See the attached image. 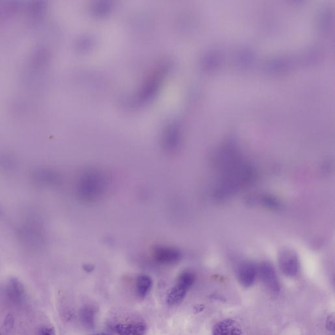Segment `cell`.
<instances>
[{"mask_svg": "<svg viewBox=\"0 0 335 335\" xmlns=\"http://www.w3.org/2000/svg\"><path fill=\"white\" fill-rule=\"evenodd\" d=\"M108 187L106 175L98 169H88L81 175L77 185L79 197L84 201H97L104 195Z\"/></svg>", "mask_w": 335, "mask_h": 335, "instance_id": "cell-1", "label": "cell"}, {"mask_svg": "<svg viewBox=\"0 0 335 335\" xmlns=\"http://www.w3.org/2000/svg\"><path fill=\"white\" fill-rule=\"evenodd\" d=\"M153 259L161 265H171L178 262L181 253L177 249L167 246H157L153 249Z\"/></svg>", "mask_w": 335, "mask_h": 335, "instance_id": "cell-2", "label": "cell"}, {"mask_svg": "<svg viewBox=\"0 0 335 335\" xmlns=\"http://www.w3.org/2000/svg\"><path fill=\"white\" fill-rule=\"evenodd\" d=\"M281 272L288 277H295L299 271L300 264L297 254L291 250H283L279 255Z\"/></svg>", "mask_w": 335, "mask_h": 335, "instance_id": "cell-3", "label": "cell"}, {"mask_svg": "<svg viewBox=\"0 0 335 335\" xmlns=\"http://www.w3.org/2000/svg\"><path fill=\"white\" fill-rule=\"evenodd\" d=\"M259 275L263 284L274 294L279 293L280 290L277 272L271 263L263 262L259 267Z\"/></svg>", "mask_w": 335, "mask_h": 335, "instance_id": "cell-4", "label": "cell"}, {"mask_svg": "<svg viewBox=\"0 0 335 335\" xmlns=\"http://www.w3.org/2000/svg\"><path fill=\"white\" fill-rule=\"evenodd\" d=\"M257 275L256 267L250 261L241 263L237 271L238 281L244 287H250L254 283Z\"/></svg>", "mask_w": 335, "mask_h": 335, "instance_id": "cell-5", "label": "cell"}, {"mask_svg": "<svg viewBox=\"0 0 335 335\" xmlns=\"http://www.w3.org/2000/svg\"><path fill=\"white\" fill-rule=\"evenodd\" d=\"M242 329L236 321L227 319L214 326L212 335H241Z\"/></svg>", "mask_w": 335, "mask_h": 335, "instance_id": "cell-6", "label": "cell"}, {"mask_svg": "<svg viewBox=\"0 0 335 335\" xmlns=\"http://www.w3.org/2000/svg\"><path fill=\"white\" fill-rule=\"evenodd\" d=\"M6 291L8 298L13 303H21L25 299V288L20 281L15 278L10 279L8 282Z\"/></svg>", "mask_w": 335, "mask_h": 335, "instance_id": "cell-7", "label": "cell"}, {"mask_svg": "<svg viewBox=\"0 0 335 335\" xmlns=\"http://www.w3.org/2000/svg\"><path fill=\"white\" fill-rule=\"evenodd\" d=\"M115 330L118 335H144L146 327L143 323L132 322L117 324Z\"/></svg>", "mask_w": 335, "mask_h": 335, "instance_id": "cell-8", "label": "cell"}, {"mask_svg": "<svg viewBox=\"0 0 335 335\" xmlns=\"http://www.w3.org/2000/svg\"><path fill=\"white\" fill-rule=\"evenodd\" d=\"M187 290L181 286L175 285L171 288L167 297V303L169 306H175L180 304L187 295Z\"/></svg>", "mask_w": 335, "mask_h": 335, "instance_id": "cell-9", "label": "cell"}, {"mask_svg": "<svg viewBox=\"0 0 335 335\" xmlns=\"http://www.w3.org/2000/svg\"><path fill=\"white\" fill-rule=\"evenodd\" d=\"M152 280L151 278L146 275H142L138 277L136 280V289L138 297L144 299L148 295L152 287Z\"/></svg>", "mask_w": 335, "mask_h": 335, "instance_id": "cell-10", "label": "cell"}, {"mask_svg": "<svg viewBox=\"0 0 335 335\" xmlns=\"http://www.w3.org/2000/svg\"><path fill=\"white\" fill-rule=\"evenodd\" d=\"M96 311L91 306H86L80 311V319L86 328H91L95 326Z\"/></svg>", "mask_w": 335, "mask_h": 335, "instance_id": "cell-11", "label": "cell"}, {"mask_svg": "<svg viewBox=\"0 0 335 335\" xmlns=\"http://www.w3.org/2000/svg\"><path fill=\"white\" fill-rule=\"evenodd\" d=\"M195 281V276L191 272H184L181 273L177 279V285L181 286L186 290H189Z\"/></svg>", "mask_w": 335, "mask_h": 335, "instance_id": "cell-12", "label": "cell"}, {"mask_svg": "<svg viewBox=\"0 0 335 335\" xmlns=\"http://www.w3.org/2000/svg\"><path fill=\"white\" fill-rule=\"evenodd\" d=\"M260 202L261 203H263V205L266 206V207L271 208V209H274V208L278 209L280 206V203H279V201H277L275 198L267 197H267L261 198Z\"/></svg>", "mask_w": 335, "mask_h": 335, "instance_id": "cell-13", "label": "cell"}, {"mask_svg": "<svg viewBox=\"0 0 335 335\" xmlns=\"http://www.w3.org/2000/svg\"><path fill=\"white\" fill-rule=\"evenodd\" d=\"M39 335H56V332L52 327L44 326L40 329Z\"/></svg>", "mask_w": 335, "mask_h": 335, "instance_id": "cell-14", "label": "cell"}, {"mask_svg": "<svg viewBox=\"0 0 335 335\" xmlns=\"http://www.w3.org/2000/svg\"><path fill=\"white\" fill-rule=\"evenodd\" d=\"M204 306L203 305H198L197 306H195V308H194V311H195V314H198L200 313L202 310H204Z\"/></svg>", "mask_w": 335, "mask_h": 335, "instance_id": "cell-15", "label": "cell"}, {"mask_svg": "<svg viewBox=\"0 0 335 335\" xmlns=\"http://www.w3.org/2000/svg\"><path fill=\"white\" fill-rule=\"evenodd\" d=\"M108 335L102 334H98V335Z\"/></svg>", "mask_w": 335, "mask_h": 335, "instance_id": "cell-16", "label": "cell"}, {"mask_svg": "<svg viewBox=\"0 0 335 335\" xmlns=\"http://www.w3.org/2000/svg\"><path fill=\"white\" fill-rule=\"evenodd\" d=\"M0 335H1V334H0Z\"/></svg>", "mask_w": 335, "mask_h": 335, "instance_id": "cell-17", "label": "cell"}]
</instances>
